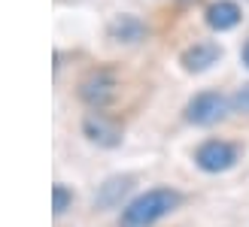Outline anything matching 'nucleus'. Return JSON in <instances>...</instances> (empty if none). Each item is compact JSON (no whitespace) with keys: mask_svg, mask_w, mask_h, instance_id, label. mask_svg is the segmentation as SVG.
I'll return each mask as SVG.
<instances>
[{"mask_svg":"<svg viewBox=\"0 0 249 227\" xmlns=\"http://www.w3.org/2000/svg\"><path fill=\"white\" fill-rule=\"evenodd\" d=\"M179 206V194L173 188H152L140 197H134L122 209V227H152L164 215H170Z\"/></svg>","mask_w":249,"mask_h":227,"instance_id":"nucleus-1","label":"nucleus"},{"mask_svg":"<svg viewBox=\"0 0 249 227\" xmlns=\"http://www.w3.org/2000/svg\"><path fill=\"white\" fill-rule=\"evenodd\" d=\"M228 97L219 94V91H201L189 100V106H185V121L197 124V128H210V124H216L228 115Z\"/></svg>","mask_w":249,"mask_h":227,"instance_id":"nucleus-2","label":"nucleus"},{"mask_svg":"<svg viewBox=\"0 0 249 227\" xmlns=\"http://www.w3.org/2000/svg\"><path fill=\"white\" fill-rule=\"evenodd\" d=\"M195 163L204 173H225L237 163V146H231L225 140H207L195 151Z\"/></svg>","mask_w":249,"mask_h":227,"instance_id":"nucleus-3","label":"nucleus"},{"mask_svg":"<svg viewBox=\"0 0 249 227\" xmlns=\"http://www.w3.org/2000/svg\"><path fill=\"white\" fill-rule=\"evenodd\" d=\"M79 97L94 109H104L116 97V79L107 70H94L79 82Z\"/></svg>","mask_w":249,"mask_h":227,"instance_id":"nucleus-4","label":"nucleus"},{"mask_svg":"<svg viewBox=\"0 0 249 227\" xmlns=\"http://www.w3.org/2000/svg\"><path fill=\"white\" fill-rule=\"evenodd\" d=\"M219 61H222V49L213 40H201V43H195L182 52V67L189 73H204L213 64H219Z\"/></svg>","mask_w":249,"mask_h":227,"instance_id":"nucleus-5","label":"nucleus"},{"mask_svg":"<svg viewBox=\"0 0 249 227\" xmlns=\"http://www.w3.org/2000/svg\"><path fill=\"white\" fill-rule=\"evenodd\" d=\"M82 130H85V136H89L91 143L107 146V148H113V146L122 143V130L107 115H101V112H89L85 121H82Z\"/></svg>","mask_w":249,"mask_h":227,"instance_id":"nucleus-6","label":"nucleus"},{"mask_svg":"<svg viewBox=\"0 0 249 227\" xmlns=\"http://www.w3.org/2000/svg\"><path fill=\"white\" fill-rule=\"evenodd\" d=\"M240 6L234 3V0H216V3L207 6V24L219 33H225L231 28H237L240 24Z\"/></svg>","mask_w":249,"mask_h":227,"instance_id":"nucleus-7","label":"nucleus"},{"mask_svg":"<svg viewBox=\"0 0 249 227\" xmlns=\"http://www.w3.org/2000/svg\"><path fill=\"white\" fill-rule=\"evenodd\" d=\"M109 36H113L116 43H140L146 36V24L137 16H119L109 24Z\"/></svg>","mask_w":249,"mask_h":227,"instance_id":"nucleus-8","label":"nucleus"},{"mask_svg":"<svg viewBox=\"0 0 249 227\" xmlns=\"http://www.w3.org/2000/svg\"><path fill=\"white\" fill-rule=\"evenodd\" d=\"M131 188V179H109L104 188H101V197H97V203L101 206H113L116 200Z\"/></svg>","mask_w":249,"mask_h":227,"instance_id":"nucleus-9","label":"nucleus"},{"mask_svg":"<svg viewBox=\"0 0 249 227\" xmlns=\"http://www.w3.org/2000/svg\"><path fill=\"white\" fill-rule=\"evenodd\" d=\"M70 203H73V191L67 185H55L52 188V209H55V215H64V212L70 209Z\"/></svg>","mask_w":249,"mask_h":227,"instance_id":"nucleus-10","label":"nucleus"},{"mask_svg":"<svg viewBox=\"0 0 249 227\" xmlns=\"http://www.w3.org/2000/svg\"><path fill=\"white\" fill-rule=\"evenodd\" d=\"M231 103H234V109H237V112H249V85H243L240 91L234 94Z\"/></svg>","mask_w":249,"mask_h":227,"instance_id":"nucleus-11","label":"nucleus"},{"mask_svg":"<svg viewBox=\"0 0 249 227\" xmlns=\"http://www.w3.org/2000/svg\"><path fill=\"white\" fill-rule=\"evenodd\" d=\"M243 64L249 67V40H246V46H243Z\"/></svg>","mask_w":249,"mask_h":227,"instance_id":"nucleus-12","label":"nucleus"}]
</instances>
